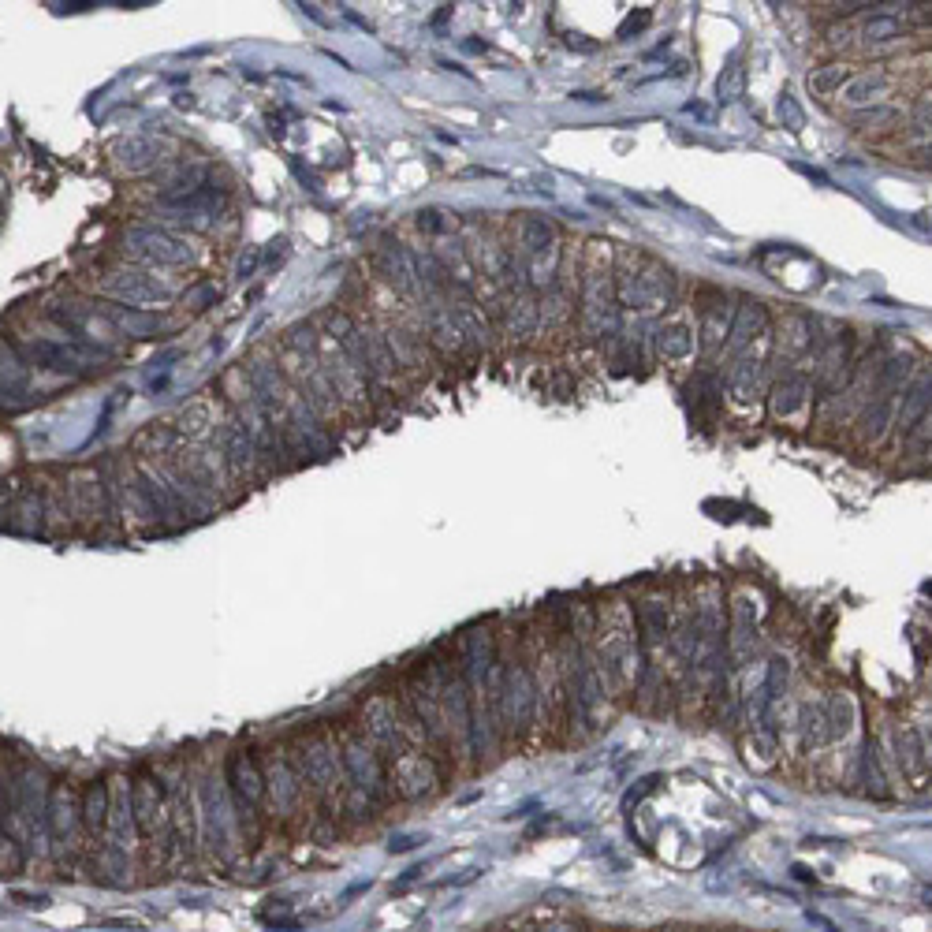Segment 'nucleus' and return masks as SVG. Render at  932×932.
Instances as JSON below:
<instances>
[{
    "label": "nucleus",
    "instance_id": "39448f33",
    "mask_svg": "<svg viewBox=\"0 0 932 932\" xmlns=\"http://www.w3.org/2000/svg\"><path fill=\"white\" fill-rule=\"evenodd\" d=\"M586 317L593 329H608L612 325V291H608V273H590L586 280Z\"/></svg>",
    "mask_w": 932,
    "mask_h": 932
},
{
    "label": "nucleus",
    "instance_id": "20e7f679",
    "mask_svg": "<svg viewBox=\"0 0 932 932\" xmlns=\"http://www.w3.org/2000/svg\"><path fill=\"white\" fill-rule=\"evenodd\" d=\"M929 407H932V377H918V381L906 384L903 407H899V433H914V425L925 418Z\"/></svg>",
    "mask_w": 932,
    "mask_h": 932
},
{
    "label": "nucleus",
    "instance_id": "dca6fc26",
    "mask_svg": "<svg viewBox=\"0 0 932 932\" xmlns=\"http://www.w3.org/2000/svg\"><path fill=\"white\" fill-rule=\"evenodd\" d=\"M884 86H888V79L884 75H862V79H854V83L843 90V97H847L850 105H862V101H873V97L884 94Z\"/></svg>",
    "mask_w": 932,
    "mask_h": 932
},
{
    "label": "nucleus",
    "instance_id": "2eb2a0df",
    "mask_svg": "<svg viewBox=\"0 0 932 932\" xmlns=\"http://www.w3.org/2000/svg\"><path fill=\"white\" fill-rule=\"evenodd\" d=\"M209 425H213V407H209V403H194V407H187L183 418H179V433L198 440V437H206Z\"/></svg>",
    "mask_w": 932,
    "mask_h": 932
},
{
    "label": "nucleus",
    "instance_id": "4468645a",
    "mask_svg": "<svg viewBox=\"0 0 932 932\" xmlns=\"http://www.w3.org/2000/svg\"><path fill=\"white\" fill-rule=\"evenodd\" d=\"M847 75H850V71L843 68V64H828V68H821V71H813V75H809V90H813L817 97L836 94V90H843Z\"/></svg>",
    "mask_w": 932,
    "mask_h": 932
},
{
    "label": "nucleus",
    "instance_id": "a211bd4d",
    "mask_svg": "<svg viewBox=\"0 0 932 932\" xmlns=\"http://www.w3.org/2000/svg\"><path fill=\"white\" fill-rule=\"evenodd\" d=\"M452 317H455V325H459L463 336H470V340H478V343L489 340V325L481 321V314L474 310V306H455Z\"/></svg>",
    "mask_w": 932,
    "mask_h": 932
},
{
    "label": "nucleus",
    "instance_id": "0eeeda50",
    "mask_svg": "<svg viewBox=\"0 0 932 932\" xmlns=\"http://www.w3.org/2000/svg\"><path fill=\"white\" fill-rule=\"evenodd\" d=\"M806 399H809V381L802 373H787L776 384V392H772V411H776V418H795L806 407Z\"/></svg>",
    "mask_w": 932,
    "mask_h": 932
},
{
    "label": "nucleus",
    "instance_id": "1a4fd4ad",
    "mask_svg": "<svg viewBox=\"0 0 932 932\" xmlns=\"http://www.w3.org/2000/svg\"><path fill=\"white\" fill-rule=\"evenodd\" d=\"M761 384H765V366H761V358L746 355L735 362V370H731V396L739 399V403H750V399L761 396Z\"/></svg>",
    "mask_w": 932,
    "mask_h": 932
},
{
    "label": "nucleus",
    "instance_id": "7ed1b4c3",
    "mask_svg": "<svg viewBox=\"0 0 932 932\" xmlns=\"http://www.w3.org/2000/svg\"><path fill=\"white\" fill-rule=\"evenodd\" d=\"M157 157H161V142H153V138H146V135H127L112 146V161L120 168H127V172H142V168H150Z\"/></svg>",
    "mask_w": 932,
    "mask_h": 932
},
{
    "label": "nucleus",
    "instance_id": "f03ea898",
    "mask_svg": "<svg viewBox=\"0 0 932 932\" xmlns=\"http://www.w3.org/2000/svg\"><path fill=\"white\" fill-rule=\"evenodd\" d=\"M105 291H109L112 299L127 302V306H165L168 299H172V288L168 284H161L157 276L150 273H131V269H120V273H109L105 276Z\"/></svg>",
    "mask_w": 932,
    "mask_h": 932
},
{
    "label": "nucleus",
    "instance_id": "6ab92c4d",
    "mask_svg": "<svg viewBox=\"0 0 932 932\" xmlns=\"http://www.w3.org/2000/svg\"><path fill=\"white\" fill-rule=\"evenodd\" d=\"M433 340H437L444 351H455V347L463 343V332H459L452 314H433Z\"/></svg>",
    "mask_w": 932,
    "mask_h": 932
},
{
    "label": "nucleus",
    "instance_id": "ddd939ff",
    "mask_svg": "<svg viewBox=\"0 0 932 932\" xmlns=\"http://www.w3.org/2000/svg\"><path fill=\"white\" fill-rule=\"evenodd\" d=\"M381 269H384V276H388V280H392L399 291H414V261H411V254H403V250L388 247V250H384V258H381Z\"/></svg>",
    "mask_w": 932,
    "mask_h": 932
},
{
    "label": "nucleus",
    "instance_id": "f3484780",
    "mask_svg": "<svg viewBox=\"0 0 932 932\" xmlns=\"http://www.w3.org/2000/svg\"><path fill=\"white\" fill-rule=\"evenodd\" d=\"M537 325V306L530 299H519L508 306V329L515 332V336H530Z\"/></svg>",
    "mask_w": 932,
    "mask_h": 932
},
{
    "label": "nucleus",
    "instance_id": "5701e85b",
    "mask_svg": "<svg viewBox=\"0 0 932 932\" xmlns=\"http://www.w3.org/2000/svg\"><path fill=\"white\" fill-rule=\"evenodd\" d=\"M422 228H429V232H444V220H440L437 209H429V213H422V220H418Z\"/></svg>",
    "mask_w": 932,
    "mask_h": 932
},
{
    "label": "nucleus",
    "instance_id": "f8f14e48",
    "mask_svg": "<svg viewBox=\"0 0 932 932\" xmlns=\"http://www.w3.org/2000/svg\"><path fill=\"white\" fill-rule=\"evenodd\" d=\"M30 355L38 358L42 366H49V370H71V373H75L79 366H83V358L75 355V351H68L64 343L42 340V343H34V347H30Z\"/></svg>",
    "mask_w": 932,
    "mask_h": 932
},
{
    "label": "nucleus",
    "instance_id": "412c9836",
    "mask_svg": "<svg viewBox=\"0 0 932 932\" xmlns=\"http://www.w3.org/2000/svg\"><path fill=\"white\" fill-rule=\"evenodd\" d=\"M742 90V68L739 64H727L724 75H720V101H735Z\"/></svg>",
    "mask_w": 932,
    "mask_h": 932
},
{
    "label": "nucleus",
    "instance_id": "9d476101",
    "mask_svg": "<svg viewBox=\"0 0 932 932\" xmlns=\"http://www.w3.org/2000/svg\"><path fill=\"white\" fill-rule=\"evenodd\" d=\"M727 332H731V306L724 299L709 302L701 310V343H705V351H716Z\"/></svg>",
    "mask_w": 932,
    "mask_h": 932
},
{
    "label": "nucleus",
    "instance_id": "9b49d317",
    "mask_svg": "<svg viewBox=\"0 0 932 932\" xmlns=\"http://www.w3.org/2000/svg\"><path fill=\"white\" fill-rule=\"evenodd\" d=\"M694 329L686 325V321H672V325H664L660 329V355L672 358V362H683V358L694 355Z\"/></svg>",
    "mask_w": 932,
    "mask_h": 932
},
{
    "label": "nucleus",
    "instance_id": "4be33fe9",
    "mask_svg": "<svg viewBox=\"0 0 932 932\" xmlns=\"http://www.w3.org/2000/svg\"><path fill=\"white\" fill-rule=\"evenodd\" d=\"M780 120H787V127H795V131L802 127V109L795 105V97L791 94L780 97Z\"/></svg>",
    "mask_w": 932,
    "mask_h": 932
},
{
    "label": "nucleus",
    "instance_id": "423d86ee",
    "mask_svg": "<svg viewBox=\"0 0 932 932\" xmlns=\"http://www.w3.org/2000/svg\"><path fill=\"white\" fill-rule=\"evenodd\" d=\"M220 444H224V455H228V463H232L235 474H243L250 466V455H254V437H250V429L243 422H224V429H220Z\"/></svg>",
    "mask_w": 932,
    "mask_h": 932
},
{
    "label": "nucleus",
    "instance_id": "aec40b11",
    "mask_svg": "<svg viewBox=\"0 0 932 932\" xmlns=\"http://www.w3.org/2000/svg\"><path fill=\"white\" fill-rule=\"evenodd\" d=\"M865 42H891V38H899V23L891 19V15H873L869 23H865Z\"/></svg>",
    "mask_w": 932,
    "mask_h": 932
},
{
    "label": "nucleus",
    "instance_id": "b1692460",
    "mask_svg": "<svg viewBox=\"0 0 932 932\" xmlns=\"http://www.w3.org/2000/svg\"><path fill=\"white\" fill-rule=\"evenodd\" d=\"M254 265H258V254H250V258H243V261H239V276L247 280V276L254 273Z\"/></svg>",
    "mask_w": 932,
    "mask_h": 932
},
{
    "label": "nucleus",
    "instance_id": "6e6552de",
    "mask_svg": "<svg viewBox=\"0 0 932 932\" xmlns=\"http://www.w3.org/2000/svg\"><path fill=\"white\" fill-rule=\"evenodd\" d=\"M765 332V306L757 299H746L735 314V325H731V355L742 351L750 340H757Z\"/></svg>",
    "mask_w": 932,
    "mask_h": 932
},
{
    "label": "nucleus",
    "instance_id": "f257e3e1",
    "mask_svg": "<svg viewBox=\"0 0 932 932\" xmlns=\"http://www.w3.org/2000/svg\"><path fill=\"white\" fill-rule=\"evenodd\" d=\"M124 243L135 250L138 258L157 261V265H191L194 250L187 247V239L165 232V228H131L124 235Z\"/></svg>",
    "mask_w": 932,
    "mask_h": 932
}]
</instances>
